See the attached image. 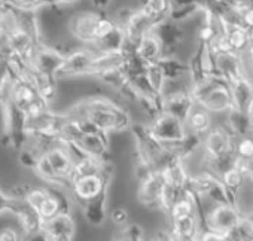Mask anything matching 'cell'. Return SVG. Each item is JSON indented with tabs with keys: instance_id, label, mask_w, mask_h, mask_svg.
<instances>
[{
	"instance_id": "cell-1",
	"label": "cell",
	"mask_w": 253,
	"mask_h": 241,
	"mask_svg": "<svg viewBox=\"0 0 253 241\" xmlns=\"http://www.w3.org/2000/svg\"><path fill=\"white\" fill-rule=\"evenodd\" d=\"M76 109L79 110L73 116H84L89 122L104 134L121 133L133 128V119L130 112L121 103L104 97L94 95L81 101Z\"/></svg>"
},
{
	"instance_id": "cell-2",
	"label": "cell",
	"mask_w": 253,
	"mask_h": 241,
	"mask_svg": "<svg viewBox=\"0 0 253 241\" xmlns=\"http://www.w3.org/2000/svg\"><path fill=\"white\" fill-rule=\"evenodd\" d=\"M200 217L201 225H204L203 229L222 235H228L231 231L237 229L243 220L240 210L232 204H210Z\"/></svg>"
},
{
	"instance_id": "cell-3",
	"label": "cell",
	"mask_w": 253,
	"mask_h": 241,
	"mask_svg": "<svg viewBox=\"0 0 253 241\" xmlns=\"http://www.w3.org/2000/svg\"><path fill=\"white\" fill-rule=\"evenodd\" d=\"M176 85H177V88H171L170 85H167V88L163 94V107H164L166 113L173 115L185 122L189 113L197 106V101L194 98L189 79L176 82Z\"/></svg>"
},
{
	"instance_id": "cell-4",
	"label": "cell",
	"mask_w": 253,
	"mask_h": 241,
	"mask_svg": "<svg viewBox=\"0 0 253 241\" xmlns=\"http://www.w3.org/2000/svg\"><path fill=\"white\" fill-rule=\"evenodd\" d=\"M149 128L154 133V136L167 148L179 145L188 134L183 120L166 112L157 116L154 120H151Z\"/></svg>"
},
{
	"instance_id": "cell-5",
	"label": "cell",
	"mask_w": 253,
	"mask_h": 241,
	"mask_svg": "<svg viewBox=\"0 0 253 241\" xmlns=\"http://www.w3.org/2000/svg\"><path fill=\"white\" fill-rule=\"evenodd\" d=\"M103 12L97 9H86L75 12L67 23V29L73 39L79 40L85 46L94 48L95 46V27L98 20L101 18Z\"/></svg>"
},
{
	"instance_id": "cell-6",
	"label": "cell",
	"mask_w": 253,
	"mask_h": 241,
	"mask_svg": "<svg viewBox=\"0 0 253 241\" xmlns=\"http://www.w3.org/2000/svg\"><path fill=\"white\" fill-rule=\"evenodd\" d=\"M112 176H113V167L112 164H109L101 174L84 176V177L75 179L72 182V189H73L75 197L84 204H86L88 201L98 197L104 191V188L110 185Z\"/></svg>"
},
{
	"instance_id": "cell-7",
	"label": "cell",
	"mask_w": 253,
	"mask_h": 241,
	"mask_svg": "<svg viewBox=\"0 0 253 241\" xmlns=\"http://www.w3.org/2000/svg\"><path fill=\"white\" fill-rule=\"evenodd\" d=\"M164 46L163 57H180V48L186 42V30L183 24L167 20L158 24L154 30Z\"/></svg>"
},
{
	"instance_id": "cell-8",
	"label": "cell",
	"mask_w": 253,
	"mask_h": 241,
	"mask_svg": "<svg viewBox=\"0 0 253 241\" xmlns=\"http://www.w3.org/2000/svg\"><path fill=\"white\" fill-rule=\"evenodd\" d=\"M95 54L94 48L84 46L75 51H70L66 54L60 69L55 73L57 78H76V76H86V70L89 67V63Z\"/></svg>"
},
{
	"instance_id": "cell-9",
	"label": "cell",
	"mask_w": 253,
	"mask_h": 241,
	"mask_svg": "<svg viewBox=\"0 0 253 241\" xmlns=\"http://www.w3.org/2000/svg\"><path fill=\"white\" fill-rule=\"evenodd\" d=\"M166 188V179L161 171H152L149 176L139 182L137 189V200L143 207L148 208H158L163 191Z\"/></svg>"
},
{
	"instance_id": "cell-10",
	"label": "cell",
	"mask_w": 253,
	"mask_h": 241,
	"mask_svg": "<svg viewBox=\"0 0 253 241\" xmlns=\"http://www.w3.org/2000/svg\"><path fill=\"white\" fill-rule=\"evenodd\" d=\"M214 69L216 73L226 80L228 83H231L232 80L247 75L246 70V60L243 54H238L235 51H229V52H220L216 54L214 57Z\"/></svg>"
},
{
	"instance_id": "cell-11",
	"label": "cell",
	"mask_w": 253,
	"mask_h": 241,
	"mask_svg": "<svg viewBox=\"0 0 253 241\" xmlns=\"http://www.w3.org/2000/svg\"><path fill=\"white\" fill-rule=\"evenodd\" d=\"M42 231L48 241H72L75 237L76 225L73 217L67 211H63L55 217L43 222Z\"/></svg>"
},
{
	"instance_id": "cell-12",
	"label": "cell",
	"mask_w": 253,
	"mask_h": 241,
	"mask_svg": "<svg viewBox=\"0 0 253 241\" xmlns=\"http://www.w3.org/2000/svg\"><path fill=\"white\" fill-rule=\"evenodd\" d=\"M125 64V57L121 49H103V51H95L89 67L86 70V76H94L100 78L101 75L115 70V69H122Z\"/></svg>"
},
{
	"instance_id": "cell-13",
	"label": "cell",
	"mask_w": 253,
	"mask_h": 241,
	"mask_svg": "<svg viewBox=\"0 0 253 241\" xmlns=\"http://www.w3.org/2000/svg\"><path fill=\"white\" fill-rule=\"evenodd\" d=\"M27 201H29V205L32 207V210H35L43 222L63 213L60 200L46 191L36 189V191L30 192L27 197Z\"/></svg>"
},
{
	"instance_id": "cell-14",
	"label": "cell",
	"mask_w": 253,
	"mask_h": 241,
	"mask_svg": "<svg viewBox=\"0 0 253 241\" xmlns=\"http://www.w3.org/2000/svg\"><path fill=\"white\" fill-rule=\"evenodd\" d=\"M45 160L49 164V167H51L52 173L55 174V177L58 179V182L69 180L72 183L75 160H73V157L70 155V152L67 149L52 148L45 154Z\"/></svg>"
},
{
	"instance_id": "cell-15",
	"label": "cell",
	"mask_w": 253,
	"mask_h": 241,
	"mask_svg": "<svg viewBox=\"0 0 253 241\" xmlns=\"http://www.w3.org/2000/svg\"><path fill=\"white\" fill-rule=\"evenodd\" d=\"M234 109L249 113L253 106V79L244 75L229 83Z\"/></svg>"
},
{
	"instance_id": "cell-16",
	"label": "cell",
	"mask_w": 253,
	"mask_h": 241,
	"mask_svg": "<svg viewBox=\"0 0 253 241\" xmlns=\"http://www.w3.org/2000/svg\"><path fill=\"white\" fill-rule=\"evenodd\" d=\"M76 146L92 158H97L103 162H109V134L104 133H92L84 134Z\"/></svg>"
},
{
	"instance_id": "cell-17",
	"label": "cell",
	"mask_w": 253,
	"mask_h": 241,
	"mask_svg": "<svg viewBox=\"0 0 253 241\" xmlns=\"http://www.w3.org/2000/svg\"><path fill=\"white\" fill-rule=\"evenodd\" d=\"M185 125H186V131L188 134H192L195 137L204 139L210 130L214 127L213 125V118L211 113L207 112L206 109H203L201 106H195L194 110L189 113V116L185 120Z\"/></svg>"
},
{
	"instance_id": "cell-18",
	"label": "cell",
	"mask_w": 253,
	"mask_h": 241,
	"mask_svg": "<svg viewBox=\"0 0 253 241\" xmlns=\"http://www.w3.org/2000/svg\"><path fill=\"white\" fill-rule=\"evenodd\" d=\"M164 179H166V183L170 185V186H174L177 189H186L188 186V182H189V176H191V171L188 170L186 167V162L179 158V157H174L171 161H169V164L161 170Z\"/></svg>"
},
{
	"instance_id": "cell-19",
	"label": "cell",
	"mask_w": 253,
	"mask_h": 241,
	"mask_svg": "<svg viewBox=\"0 0 253 241\" xmlns=\"http://www.w3.org/2000/svg\"><path fill=\"white\" fill-rule=\"evenodd\" d=\"M136 54L145 64H157L164 55V46L158 36L152 32L146 35L136 46Z\"/></svg>"
},
{
	"instance_id": "cell-20",
	"label": "cell",
	"mask_w": 253,
	"mask_h": 241,
	"mask_svg": "<svg viewBox=\"0 0 253 241\" xmlns=\"http://www.w3.org/2000/svg\"><path fill=\"white\" fill-rule=\"evenodd\" d=\"M109 188H110V185L106 186L104 191L98 197H95L94 200H91L86 204H84V216H85L86 222L91 223L92 226H100L107 219Z\"/></svg>"
},
{
	"instance_id": "cell-21",
	"label": "cell",
	"mask_w": 253,
	"mask_h": 241,
	"mask_svg": "<svg viewBox=\"0 0 253 241\" xmlns=\"http://www.w3.org/2000/svg\"><path fill=\"white\" fill-rule=\"evenodd\" d=\"M225 125L232 133V136L235 139H243V137H252L253 136V125H252L249 113L240 112V110H237L234 107L226 113Z\"/></svg>"
},
{
	"instance_id": "cell-22",
	"label": "cell",
	"mask_w": 253,
	"mask_h": 241,
	"mask_svg": "<svg viewBox=\"0 0 253 241\" xmlns=\"http://www.w3.org/2000/svg\"><path fill=\"white\" fill-rule=\"evenodd\" d=\"M158 66L161 67L167 79V83H174L189 79V64L180 57H163Z\"/></svg>"
},
{
	"instance_id": "cell-23",
	"label": "cell",
	"mask_w": 253,
	"mask_h": 241,
	"mask_svg": "<svg viewBox=\"0 0 253 241\" xmlns=\"http://www.w3.org/2000/svg\"><path fill=\"white\" fill-rule=\"evenodd\" d=\"M157 26L170 20L173 9L171 0H139L137 5Z\"/></svg>"
},
{
	"instance_id": "cell-24",
	"label": "cell",
	"mask_w": 253,
	"mask_h": 241,
	"mask_svg": "<svg viewBox=\"0 0 253 241\" xmlns=\"http://www.w3.org/2000/svg\"><path fill=\"white\" fill-rule=\"evenodd\" d=\"M222 33H225L228 36L232 51L243 54V55L247 52V49L250 48V45L253 42V33L249 29H246L243 24L228 26L225 30H222Z\"/></svg>"
},
{
	"instance_id": "cell-25",
	"label": "cell",
	"mask_w": 253,
	"mask_h": 241,
	"mask_svg": "<svg viewBox=\"0 0 253 241\" xmlns=\"http://www.w3.org/2000/svg\"><path fill=\"white\" fill-rule=\"evenodd\" d=\"M167 229L176 234H182V235H200V232L203 231L201 217L200 214H191V216L171 219L169 220Z\"/></svg>"
},
{
	"instance_id": "cell-26",
	"label": "cell",
	"mask_w": 253,
	"mask_h": 241,
	"mask_svg": "<svg viewBox=\"0 0 253 241\" xmlns=\"http://www.w3.org/2000/svg\"><path fill=\"white\" fill-rule=\"evenodd\" d=\"M219 180L222 182V185L231 192L234 194L235 197L238 195V192L243 189V186L247 183V177L244 176V173L237 168L235 165L229 167L228 170H225L220 176H219Z\"/></svg>"
},
{
	"instance_id": "cell-27",
	"label": "cell",
	"mask_w": 253,
	"mask_h": 241,
	"mask_svg": "<svg viewBox=\"0 0 253 241\" xmlns=\"http://www.w3.org/2000/svg\"><path fill=\"white\" fill-rule=\"evenodd\" d=\"M146 79H148V82H149V85L155 94H158V95L164 94V91L167 88V79H166L161 67L158 66V63L149 64L146 67Z\"/></svg>"
},
{
	"instance_id": "cell-28",
	"label": "cell",
	"mask_w": 253,
	"mask_h": 241,
	"mask_svg": "<svg viewBox=\"0 0 253 241\" xmlns=\"http://www.w3.org/2000/svg\"><path fill=\"white\" fill-rule=\"evenodd\" d=\"M235 154L238 158L243 160H253V136L252 137H243V139H237L235 143Z\"/></svg>"
},
{
	"instance_id": "cell-29",
	"label": "cell",
	"mask_w": 253,
	"mask_h": 241,
	"mask_svg": "<svg viewBox=\"0 0 253 241\" xmlns=\"http://www.w3.org/2000/svg\"><path fill=\"white\" fill-rule=\"evenodd\" d=\"M109 217H110L112 223H115L116 226H125L126 222H128V211H126L124 207H115L110 210Z\"/></svg>"
},
{
	"instance_id": "cell-30",
	"label": "cell",
	"mask_w": 253,
	"mask_h": 241,
	"mask_svg": "<svg viewBox=\"0 0 253 241\" xmlns=\"http://www.w3.org/2000/svg\"><path fill=\"white\" fill-rule=\"evenodd\" d=\"M200 241H225V235L213 232V231L203 229L200 232Z\"/></svg>"
},
{
	"instance_id": "cell-31",
	"label": "cell",
	"mask_w": 253,
	"mask_h": 241,
	"mask_svg": "<svg viewBox=\"0 0 253 241\" xmlns=\"http://www.w3.org/2000/svg\"><path fill=\"white\" fill-rule=\"evenodd\" d=\"M167 232H169L170 241H200V235H182V234L171 232L169 229Z\"/></svg>"
},
{
	"instance_id": "cell-32",
	"label": "cell",
	"mask_w": 253,
	"mask_h": 241,
	"mask_svg": "<svg viewBox=\"0 0 253 241\" xmlns=\"http://www.w3.org/2000/svg\"><path fill=\"white\" fill-rule=\"evenodd\" d=\"M241 23L246 29H249L253 33V6H250L243 15H241Z\"/></svg>"
},
{
	"instance_id": "cell-33",
	"label": "cell",
	"mask_w": 253,
	"mask_h": 241,
	"mask_svg": "<svg viewBox=\"0 0 253 241\" xmlns=\"http://www.w3.org/2000/svg\"><path fill=\"white\" fill-rule=\"evenodd\" d=\"M112 2H113V0H92L94 8H95L98 12H103V14L107 12V9L110 8Z\"/></svg>"
},
{
	"instance_id": "cell-34",
	"label": "cell",
	"mask_w": 253,
	"mask_h": 241,
	"mask_svg": "<svg viewBox=\"0 0 253 241\" xmlns=\"http://www.w3.org/2000/svg\"><path fill=\"white\" fill-rule=\"evenodd\" d=\"M0 241H18V235L14 229L0 231Z\"/></svg>"
},
{
	"instance_id": "cell-35",
	"label": "cell",
	"mask_w": 253,
	"mask_h": 241,
	"mask_svg": "<svg viewBox=\"0 0 253 241\" xmlns=\"http://www.w3.org/2000/svg\"><path fill=\"white\" fill-rule=\"evenodd\" d=\"M154 241H170V237H169V232H167V229L166 231H161V232H158V235L155 237V240Z\"/></svg>"
},
{
	"instance_id": "cell-36",
	"label": "cell",
	"mask_w": 253,
	"mask_h": 241,
	"mask_svg": "<svg viewBox=\"0 0 253 241\" xmlns=\"http://www.w3.org/2000/svg\"><path fill=\"white\" fill-rule=\"evenodd\" d=\"M115 241H131V240H130L128 237H126V235H125L124 232H121V234H119V235H118V237L115 238Z\"/></svg>"
}]
</instances>
